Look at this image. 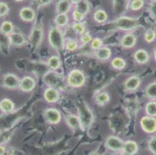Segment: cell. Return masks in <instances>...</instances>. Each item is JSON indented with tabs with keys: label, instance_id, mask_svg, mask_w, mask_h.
I'll list each match as a JSON object with an SVG mask.
<instances>
[{
	"label": "cell",
	"instance_id": "1",
	"mask_svg": "<svg viewBox=\"0 0 156 155\" xmlns=\"http://www.w3.org/2000/svg\"><path fill=\"white\" fill-rule=\"evenodd\" d=\"M65 41L62 30L58 26H52L48 31V42L53 49L60 51L65 48Z\"/></svg>",
	"mask_w": 156,
	"mask_h": 155
},
{
	"label": "cell",
	"instance_id": "2",
	"mask_svg": "<svg viewBox=\"0 0 156 155\" xmlns=\"http://www.w3.org/2000/svg\"><path fill=\"white\" fill-rule=\"evenodd\" d=\"M78 113H79L78 116L79 117L82 125V130H85L89 129L94 120L93 112L90 110L89 106L85 102H82L79 106Z\"/></svg>",
	"mask_w": 156,
	"mask_h": 155
},
{
	"label": "cell",
	"instance_id": "3",
	"mask_svg": "<svg viewBox=\"0 0 156 155\" xmlns=\"http://www.w3.org/2000/svg\"><path fill=\"white\" fill-rule=\"evenodd\" d=\"M86 83V75L83 71L79 69H73L67 76V84L72 88L78 89L83 87Z\"/></svg>",
	"mask_w": 156,
	"mask_h": 155
},
{
	"label": "cell",
	"instance_id": "4",
	"mask_svg": "<svg viewBox=\"0 0 156 155\" xmlns=\"http://www.w3.org/2000/svg\"><path fill=\"white\" fill-rule=\"evenodd\" d=\"M137 19L129 16H120L114 21L115 27L120 30L132 31L138 26Z\"/></svg>",
	"mask_w": 156,
	"mask_h": 155
},
{
	"label": "cell",
	"instance_id": "5",
	"mask_svg": "<svg viewBox=\"0 0 156 155\" xmlns=\"http://www.w3.org/2000/svg\"><path fill=\"white\" fill-rule=\"evenodd\" d=\"M43 28L39 23H35L30 35V42L31 45L34 48H37L41 43L43 39Z\"/></svg>",
	"mask_w": 156,
	"mask_h": 155
},
{
	"label": "cell",
	"instance_id": "6",
	"mask_svg": "<svg viewBox=\"0 0 156 155\" xmlns=\"http://www.w3.org/2000/svg\"><path fill=\"white\" fill-rule=\"evenodd\" d=\"M140 126L144 132L154 133L156 132V119L153 116H144L140 120Z\"/></svg>",
	"mask_w": 156,
	"mask_h": 155
},
{
	"label": "cell",
	"instance_id": "7",
	"mask_svg": "<svg viewBox=\"0 0 156 155\" xmlns=\"http://www.w3.org/2000/svg\"><path fill=\"white\" fill-rule=\"evenodd\" d=\"M44 116L45 119L50 124H58L62 119V113L58 109L55 108H48L44 112Z\"/></svg>",
	"mask_w": 156,
	"mask_h": 155
},
{
	"label": "cell",
	"instance_id": "8",
	"mask_svg": "<svg viewBox=\"0 0 156 155\" xmlns=\"http://www.w3.org/2000/svg\"><path fill=\"white\" fill-rule=\"evenodd\" d=\"M44 81L49 87H54L58 89L59 86L62 85V77L55 71H50L44 76Z\"/></svg>",
	"mask_w": 156,
	"mask_h": 155
},
{
	"label": "cell",
	"instance_id": "9",
	"mask_svg": "<svg viewBox=\"0 0 156 155\" xmlns=\"http://www.w3.org/2000/svg\"><path fill=\"white\" fill-rule=\"evenodd\" d=\"M124 141L117 136H110L105 141V146L106 148L112 151H122L124 147Z\"/></svg>",
	"mask_w": 156,
	"mask_h": 155
},
{
	"label": "cell",
	"instance_id": "10",
	"mask_svg": "<svg viewBox=\"0 0 156 155\" xmlns=\"http://www.w3.org/2000/svg\"><path fill=\"white\" fill-rule=\"evenodd\" d=\"M36 82L31 76H24L20 79L19 88L22 92H30L34 89Z\"/></svg>",
	"mask_w": 156,
	"mask_h": 155
},
{
	"label": "cell",
	"instance_id": "11",
	"mask_svg": "<svg viewBox=\"0 0 156 155\" xmlns=\"http://www.w3.org/2000/svg\"><path fill=\"white\" fill-rule=\"evenodd\" d=\"M120 46L126 49L134 48L137 44V37L132 32H129L122 37L120 41Z\"/></svg>",
	"mask_w": 156,
	"mask_h": 155
},
{
	"label": "cell",
	"instance_id": "12",
	"mask_svg": "<svg viewBox=\"0 0 156 155\" xmlns=\"http://www.w3.org/2000/svg\"><path fill=\"white\" fill-rule=\"evenodd\" d=\"M141 81L140 77L137 75H132V76L128 77L124 82V87L125 90L129 92H134L137 90L141 85Z\"/></svg>",
	"mask_w": 156,
	"mask_h": 155
},
{
	"label": "cell",
	"instance_id": "13",
	"mask_svg": "<svg viewBox=\"0 0 156 155\" xmlns=\"http://www.w3.org/2000/svg\"><path fill=\"white\" fill-rule=\"evenodd\" d=\"M20 79L14 74H6L3 77V85L9 89H16L19 87Z\"/></svg>",
	"mask_w": 156,
	"mask_h": 155
},
{
	"label": "cell",
	"instance_id": "14",
	"mask_svg": "<svg viewBox=\"0 0 156 155\" xmlns=\"http://www.w3.org/2000/svg\"><path fill=\"white\" fill-rule=\"evenodd\" d=\"M44 98L48 103H55L60 99L58 89L54 87H48L44 92Z\"/></svg>",
	"mask_w": 156,
	"mask_h": 155
},
{
	"label": "cell",
	"instance_id": "15",
	"mask_svg": "<svg viewBox=\"0 0 156 155\" xmlns=\"http://www.w3.org/2000/svg\"><path fill=\"white\" fill-rule=\"evenodd\" d=\"M20 17L24 22L30 23L34 21L36 18V13L30 7H23L20 11Z\"/></svg>",
	"mask_w": 156,
	"mask_h": 155
},
{
	"label": "cell",
	"instance_id": "16",
	"mask_svg": "<svg viewBox=\"0 0 156 155\" xmlns=\"http://www.w3.org/2000/svg\"><path fill=\"white\" fill-rule=\"evenodd\" d=\"M139 150L138 144L136 141L131 140H128L124 141L123 150L125 155H134L137 153Z\"/></svg>",
	"mask_w": 156,
	"mask_h": 155
},
{
	"label": "cell",
	"instance_id": "17",
	"mask_svg": "<svg viewBox=\"0 0 156 155\" xmlns=\"http://www.w3.org/2000/svg\"><path fill=\"white\" fill-rule=\"evenodd\" d=\"M9 41H10V44L13 45V46H23V45H24L27 43L26 37L21 33L12 32V33L9 34Z\"/></svg>",
	"mask_w": 156,
	"mask_h": 155
},
{
	"label": "cell",
	"instance_id": "18",
	"mask_svg": "<svg viewBox=\"0 0 156 155\" xmlns=\"http://www.w3.org/2000/svg\"><path fill=\"white\" fill-rule=\"evenodd\" d=\"M65 120H66L68 126L70 128H72V129H73V130H82V125H81L80 119H79V116H76V115H67V116L65 118Z\"/></svg>",
	"mask_w": 156,
	"mask_h": 155
},
{
	"label": "cell",
	"instance_id": "19",
	"mask_svg": "<svg viewBox=\"0 0 156 155\" xmlns=\"http://www.w3.org/2000/svg\"><path fill=\"white\" fill-rule=\"evenodd\" d=\"M134 58L135 62L139 65H144L149 61V55L147 51L144 49H139L134 54Z\"/></svg>",
	"mask_w": 156,
	"mask_h": 155
},
{
	"label": "cell",
	"instance_id": "20",
	"mask_svg": "<svg viewBox=\"0 0 156 155\" xmlns=\"http://www.w3.org/2000/svg\"><path fill=\"white\" fill-rule=\"evenodd\" d=\"M96 58L100 61H107L112 56V51L108 47H102L100 49L96 51Z\"/></svg>",
	"mask_w": 156,
	"mask_h": 155
},
{
	"label": "cell",
	"instance_id": "21",
	"mask_svg": "<svg viewBox=\"0 0 156 155\" xmlns=\"http://www.w3.org/2000/svg\"><path fill=\"white\" fill-rule=\"evenodd\" d=\"M72 3L69 0H59L56 5V12L58 14H67L70 10Z\"/></svg>",
	"mask_w": 156,
	"mask_h": 155
},
{
	"label": "cell",
	"instance_id": "22",
	"mask_svg": "<svg viewBox=\"0 0 156 155\" xmlns=\"http://www.w3.org/2000/svg\"><path fill=\"white\" fill-rule=\"evenodd\" d=\"M15 109V105L13 102L9 99H3L0 102V109L5 113H9L12 112Z\"/></svg>",
	"mask_w": 156,
	"mask_h": 155
},
{
	"label": "cell",
	"instance_id": "23",
	"mask_svg": "<svg viewBox=\"0 0 156 155\" xmlns=\"http://www.w3.org/2000/svg\"><path fill=\"white\" fill-rule=\"evenodd\" d=\"M61 65H62V62H61L60 58L57 55L51 56L48 61V66L50 68L51 71L56 72L60 68Z\"/></svg>",
	"mask_w": 156,
	"mask_h": 155
},
{
	"label": "cell",
	"instance_id": "24",
	"mask_svg": "<svg viewBox=\"0 0 156 155\" xmlns=\"http://www.w3.org/2000/svg\"><path fill=\"white\" fill-rule=\"evenodd\" d=\"M95 100L99 106H103L109 102V101L110 100V96L108 92H101L96 95Z\"/></svg>",
	"mask_w": 156,
	"mask_h": 155
},
{
	"label": "cell",
	"instance_id": "25",
	"mask_svg": "<svg viewBox=\"0 0 156 155\" xmlns=\"http://www.w3.org/2000/svg\"><path fill=\"white\" fill-rule=\"evenodd\" d=\"M69 18L67 14H58L55 19V23L56 26L59 28L65 27L69 23Z\"/></svg>",
	"mask_w": 156,
	"mask_h": 155
},
{
	"label": "cell",
	"instance_id": "26",
	"mask_svg": "<svg viewBox=\"0 0 156 155\" xmlns=\"http://www.w3.org/2000/svg\"><path fill=\"white\" fill-rule=\"evenodd\" d=\"M93 19L98 23H103L108 19V15H107L106 11L103 10V9H97L94 12Z\"/></svg>",
	"mask_w": 156,
	"mask_h": 155
},
{
	"label": "cell",
	"instance_id": "27",
	"mask_svg": "<svg viewBox=\"0 0 156 155\" xmlns=\"http://www.w3.org/2000/svg\"><path fill=\"white\" fill-rule=\"evenodd\" d=\"M144 94L148 99L153 101L156 100V82H152L147 85L144 91Z\"/></svg>",
	"mask_w": 156,
	"mask_h": 155
},
{
	"label": "cell",
	"instance_id": "28",
	"mask_svg": "<svg viewBox=\"0 0 156 155\" xmlns=\"http://www.w3.org/2000/svg\"><path fill=\"white\" fill-rule=\"evenodd\" d=\"M127 62H125V60L120 57L114 58L111 61V66L116 70H123L125 68Z\"/></svg>",
	"mask_w": 156,
	"mask_h": 155
},
{
	"label": "cell",
	"instance_id": "29",
	"mask_svg": "<svg viewBox=\"0 0 156 155\" xmlns=\"http://www.w3.org/2000/svg\"><path fill=\"white\" fill-rule=\"evenodd\" d=\"M13 30L14 26L10 21H4L0 26V32L8 36L13 32Z\"/></svg>",
	"mask_w": 156,
	"mask_h": 155
},
{
	"label": "cell",
	"instance_id": "30",
	"mask_svg": "<svg viewBox=\"0 0 156 155\" xmlns=\"http://www.w3.org/2000/svg\"><path fill=\"white\" fill-rule=\"evenodd\" d=\"M79 48V44L76 40L69 38L65 41V49L68 51H75Z\"/></svg>",
	"mask_w": 156,
	"mask_h": 155
},
{
	"label": "cell",
	"instance_id": "31",
	"mask_svg": "<svg viewBox=\"0 0 156 155\" xmlns=\"http://www.w3.org/2000/svg\"><path fill=\"white\" fill-rule=\"evenodd\" d=\"M145 113L147 116H156V101H150L145 106Z\"/></svg>",
	"mask_w": 156,
	"mask_h": 155
},
{
	"label": "cell",
	"instance_id": "32",
	"mask_svg": "<svg viewBox=\"0 0 156 155\" xmlns=\"http://www.w3.org/2000/svg\"><path fill=\"white\" fill-rule=\"evenodd\" d=\"M72 29L73 30V31L76 33L78 35H83L84 33H86V26H84V24L83 23H76L75 22L74 23H72Z\"/></svg>",
	"mask_w": 156,
	"mask_h": 155
},
{
	"label": "cell",
	"instance_id": "33",
	"mask_svg": "<svg viewBox=\"0 0 156 155\" xmlns=\"http://www.w3.org/2000/svg\"><path fill=\"white\" fill-rule=\"evenodd\" d=\"M76 10L79 11L80 12H82L83 14H84L85 16L89 12V2H87L86 1H82L80 3H79L78 5H76Z\"/></svg>",
	"mask_w": 156,
	"mask_h": 155
},
{
	"label": "cell",
	"instance_id": "34",
	"mask_svg": "<svg viewBox=\"0 0 156 155\" xmlns=\"http://www.w3.org/2000/svg\"><path fill=\"white\" fill-rule=\"evenodd\" d=\"M144 5V0H131L130 3V8L133 11L140 10L141 8H143Z\"/></svg>",
	"mask_w": 156,
	"mask_h": 155
},
{
	"label": "cell",
	"instance_id": "35",
	"mask_svg": "<svg viewBox=\"0 0 156 155\" xmlns=\"http://www.w3.org/2000/svg\"><path fill=\"white\" fill-rule=\"evenodd\" d=\"M10 44L9 37L8 35L3 33H0V48L3 51L4 48H9V44Z\"/></svg>",
	"mask_w": 156,
	"mask_h": 155
},
{
	"label": "cell",
	"instance_id": "36",
	"mask_svg": "<svg viewBox=\"0 0 156 155\" xmlns=\"http://www.w3.org/2000/svg\"><path fill=\"white\" fill-rule=\"evenodd\" d=\"M144 39L146 43H152L156 39V33L153 30H147L144 35Z\"/></svg>",
	"mask_w": 156,
	"mask_h": 155
},
{
	"label": "cell",
	"instance_id": "37",
	"mask_svg": "<svg viewBox=\"0 0 156 155\" xmlns=\"http://www.w3.org/2000/svg\"><path fill=\"white\" fill-rule=\"evenodd\" d=\"M103 41H102L100 38L96 37V38H93V41H91V44H90V46H91V48L93 50V51H96L99 49H100L102 47H103Z\"/></svg>",
	"mask_w": 156,
	"mask_h": 155
},
{
	"label": "cell",
	"instance_id": "38",
	"mask_svg": "<svg viewBox=\"0 0 156 155\" xmlns=\"http://www.w3.org/2000/svg\"><path fill=\"white\" fill-rule=\"evenodd\" d=\"M92 41H93V37L89 32H86L83 35H81L80 42L83 45L88 44L89 43H91Z\"/></svg>",
	"mask_w": 156,
	"mask_h": 155
},
{
	"label": "cell",
	"instance_id": "39",
	"mask_svg": "<svg viewBox=\"0 0 156 155\" xmlns=\"http://www.w3.org/2000/svg\"><path fill=\"white\" fill-rule=\"evenodd\" d=\"M147 147L153 155H156V136H153L147 142Z\"/></svg>",
	"mask_w": 156,
	"mask_h": 155
},
{
	"label": "cell",
	"instance_id": "40",
	"mask_svg": "<svg viewBox=\"0 0 156 155\" xmlns=\"http://www.w3.org/2000/svg\"><path fill=\"white\" fill-rule=\"evenodd\" d=\"M72 18H73L75 22L82 23V21L84 19L85 15L82 13V12H79V11L75 9V10L73 11V12H72Z\"/></svg>",
	"mask_w": 156,
	"mask_h": 155
},
{
	"label": "cell",
	"instance_id": "41",
	"mask_svg": "<svg viewBox=\"0 0 156 155\" xmlns=\"http://www.w3.org/2000/svg\"><path fill=\"white\" fill-rule=\"evenodd\" d=\"M9 11V8L5 2H0V17L7 15Z\"/></svg>",
	"mask_w": 156,
	"mask_h": 155
},
{
	"label": "cell",
	"instance_id": "42",
	"mask_svg": "<svg viewBox=\"0 0 156 155\" xmlns=\"http://www.w3.org/2000/svg\"><path fill=\"white\" fill-rule=\"evenodd\" d=\"M149 12L151 16L156 20V2H152L149 6Z\"/></svg>",
	"mask_w": 156,
	"mask_h": 155
},
{
	"label": "cell",
	"instance_id": "43",
	"mask_svg": "<svg viewBox=\"0 0 156 155\" xmlns=\"http://www.w3.org/2000/svg\"><path fill=\"white\" fill-rule=\"evenodd\" d=\"M36 1H37V5H39V6L46 5L51 2V0H36Z\"/></svg>",
	"mask_w": 156,
	"mask_h": 155
},
{
	"label": "cell",
	"instance_id": "44",
	"mask_svg": "<svg viewBox=\"0 0 156 155\" xmlns=\"http://www.w3.org/2000/svg\"><path fill=\"white\" fill-rule=\"evenodd\" d=\"M5 148L4 146L2 145H0V155H3L5 152Z\"/></svg>",
	"mask_w": 156,
	"mask_h": 155
},
{
	"label": "cell",
	"instance_id": "45",
	"mask_svg": "<svg viewBox=\"0 0 156 155\" xmlns=\"http://www.w3.org/2000/svg\"><path fill=\"white\" fill-rule=\"evenodd\" d=\"M71 2V3L72 4H74V5H78L79 3H80L82 1H83V0H69Z\"/></svg>",
	"mask_w": 156,
	"mask_h": 155
},
{
	"label": "cell",
	"instance_id": "46",
	"mask_svg": "<svg viewBox=\"0 0 156 155\" xmlns=\"http://www.w3.org/2000/svg\"><path fill=\"white\" fill-rule=\"evenodd\" d=\"M3 155H13V152L11 151V150H5V153H4Z\"/></svg>",
	"mask_w": 156,
	"mask_h": 155
},
{
	"label": "cell",
	"instance_id": "47",
	"mask_svg": "<svg viewBox=\"0 0 156 155\" xmlns=\"http://www.w3.org/2000/svg\"><path fill=\"white\" fill-rule=\"evenodd\" d=\"M89 155H101V154H100V153H98L97 151H93V152H91Z\"/></svg>",
	"mask_w": 156,
	"mask_h": 155
},
{
	"label": "cell",
	"instance_id": "48",
	"mask_svg": "<svg viewBox=\"0 0 156 155\" xmlns=\"http://www.w3.org/2000/svg\"><path fill=\"white\" fill-rule=\"evenodd\" d=\"M153 53H154V61H155V62H156V48H154V52H153Z\"/></svg>",
	"mask_w": 156,
	"mask_h": 155
},
{
	"label": "cell",
	"instance_id": "49",
	"mask_svg": "<svg viewBox=\"0 0 156 155\" xmlns=\"http://www.w3.org/2000/svg\"><path fill=\"white\" fill-rule=\"evenodd\" d=\"M16 2H22V1H23V0H15Z\"/></svg>",
	"mask_w": 156,
	"mask_h": 155
},
{
	"label": "cell",
	"instance_id": "50",
	"mask_svg": "<svg viewBox=\"0 0 156 155\" xmlns=\"http://www.w3.org/2000/svg\"><path fill=\"white\" fill-rule=\"evenodd\" d=\"M152 2H156V0H151Z\"/></svg>",
	"mask_w": 156,
	"mask_h": 155
},
{
	"label": "cell",
	"instance_id": "51",
	"mask_svg": "<svg viewBox=\"0 0 156 155\" xmlns=\"http://www.w3.org/2000/svg\"><path fill=\"white\" fill-rule=\"evenodd\" d=\"M124 155H125V154H124Z\"/></svg>",
	"mask_w": 156,
	"mask_h": 155
}]
</instances>
